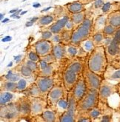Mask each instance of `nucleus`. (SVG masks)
Here are the masks:
<instances>
[{
	"label": "nucleus",
	"mask_w": 120,
	"mask_h": 122,
	"mask_svg": "<svg viewBox=\"0 0 120 122\" xmlns=\"http://www.w3.org/2000/svg\"><path fill=\"white\" fill-rule=\"evenodd\" d=\"M82 58L79 56L69 58L67 65L62 71L63 84L67 91L70 92L73 89L76 83L82 75L85 61Z\"/></svg>",
	"instance_id": "1"
},
{
	"label": "nucleus",
	"mask_w": 120,
	"mask_h": 122,
	"mask_svg": "<svg viewBox=\"0 0 120 122\" xmlns=\"http://www.w3.org/2000/svg\"><path fill=\"white\" fill-rule=\"evenodd\" d=\"M87 63L90 70L104 78V73L108 64L104 46L99 45L95 47L94 51L90 53Z\"/></svg>",
	"instance_id": "2"
},
{
	"label": "nucleus",
	"mask_w": 120,
	"mask_h": 122,
	"mask_svg": "<svg viewBox=\"0 0 120 122\" xmlns=\"http://www.w3.org/2000/svg\"><path fill=\"white\" fill-rule=\"evenodd\" d=\"M94 21L93 14L89 12L87 13L86 18L83 22L73 30L71 44L79 45L82 41L91 36V34H93Z\"/></svg>",
	"instance_id": "3"
},
{
	"label": "nucleus",
	"mask_w": 120,
	"mask_h": 122,
	"mask_svg": "<svg viewBox=\"0 0 120 122\" xmlns=\"http://www.w3.org/2000/svg\"><path fill=\"white\" fill-rule=\"evenodd\" d=\"M99 103V90L88 89L84 96L77 102V115H86L89 110L97 107Z\"/></svg>",
	"instance_id": "4"
},
{
	"label": "nucleus",
	"mask_w": 120,
	"mask_h": 122,
	"mask_svg": "<svg viewBox=\"0 0 120 122\" xmlns=\"http://www.w3.org/2000/svg\"><path fill=\"white\" fill-rule=\"evenodd\" d=\"M68 96V106L67 110L63 112L60 117L59 121L61 122H75L76 121L77 116V101L75 98L72 91L69 92Z\"/></svg>",
	"instance_id": "5"
},
{
	"label": "nucleus",
	"mask_w": 120,
	"mask_h": 122,
	"mask_svg": "<svg viewBox=\"0 0 120 122\" xmlns=\"http://www.w3.org/2000/svg\"><path fill=\"white\" fill-rule=\"evenodd\" d=\"M82 76H84V80H85L88 89L99 90L104 79L102 76L95 73L92 70H90V69L88 67L87 61H85V64H84Z\"/></svg>",
	"instance_id": "6"
},
{
	"label": "nucleus",
	"mask_w": 120,
	"mask_h": 122,
	"mask_svg": "<svg viewBox=\"0 0 120 122\" xmlns=\"http://www.w3.org/2000/svg\"><path fill=\"white\" fill-rule=\"evenodd\" d=\"M114 93H117V84H113L110 82V81L104 78L99 89V102L108 105L109 98Z\"/></svg>",
	"instance_id": "7"
},
{
	"label": "nucleus",
	"mask_w": 120,
	"mask_h": 122,
	"mask_svg": "<svg viewBox=\"0 0 120 122\" xmlns=\"http://www.w3.org/2000/svg\"><path fill=\"white\" fill-rule=\"evenodd\" d=\"M104 78L108 81H120V58L108 62L104 73Z\"/></svg>",
	"instance_id": "8"
},
{
	"label": "nucleus",
	"mask_w": 120,
	"mask_h": 122,
	"mask_svg": "<svg viewBox=\"0 0 120 122\" xmlns=\"http://www.w3.org/2000/svg\"><path fill=\"white\" fill-rule=\"evenodd\" d=\"M1 117L8 121H12L14 118H19L20 112L17 102H9L6 105L1 107V112H0Z\"/></svg>",
	"instance_id": "9"
},
{
	"label": "nucleus",
	"mask_w": 120,
	"mask_h": 122,
	"mask_svg": "<svg viewBox=\"0 0 120 122\" xmlns=\"http://www.w3.org/2000/svg\"><path fill=\"white\" fill-rule=\"evenodd\" d=\"M31 115L38 116L45 110L47 102L41 97H31Z\"/></svg>",
	"instance_id": "10"
},
{
	"label": "nucleus",
	"mask_w": 120,
	"mask_h": 122,
	"mask_svg": "<svg viewBox=\"0 0 120 122\" xmlns=\"http://www.w3.org/2000/svg\"><path fill=\"white\" fill-rule=\"evenodd\" d=\"M64 92V88L59 87V86H54L47 94V104L51 105V107L53 108H56L58 102L62 98H63Z\"/></svg>",
	"instance_id": "11"
},
{
	"label": "nucleus",
	"mask_w": 120,
	"mask_h": 122,
	"mask_svg": "<svg viewBox=\"0 0 120 122\" xmlns=\"http://www.w3.org/2000/svg\"><path fill=\"white\" fill-rule=\"evenodd\" d=\"M35 83L37 84L39 88L40 89L42 95L48 94L50 90L54 87V79L52 76L43 77V76H37L35 80Z\"/></svg>",
	"instance_id": "12"
},
{
	"label": "nucleus",
	"mask_w": 120,
	"mask_h": 122,
	"mask_svg": "<svg viewBox=\"0 0 120 122\" xmlns=\"http://www.w3.org/2000/svg\"><path fill=\"white\" fill-rule=\"evenodd\" d=\"M34 47L35 51L40 57H42L52 53L53 45L51 40L42 39V40L36 42V44L34 45Z\"/></svg>",
	"instance_id": "13"
},
{
	"label": "nucleus",
	"mask_w": 120,
	"mask_h": 122,
	"mask_svg": "<svg viewBox=\"0 0 120 122\" xmlns=\"http://www.w3.org/2000/svg\"><path fill=\"white\" fill-rule=\"evenodd\" d=\"M87 90H88V87L86 85L85 80H84V76L82 75L80 78H79V80L76 83L73 89L71 90L77 102L79 101V100L84 96V94H85L87 92Z\"/></svg>",
	"instance_id": "14"
},
{
	"label": "nucleus",
	"mask_w": 120,
	"mask_h": 122,
	"mask_svg": "<svg viewBox=\"0 0 120 122\" xmlns=\"http://www.w3.org/2000/svg\"><path fill=\"white\" fill-rule=\"evenodd\" d=\"M21 116L26 117L31 114V99L28 96H24L16 102Z\"/></svg>",
	"instance_id": "15"
},
{
	"label": "nucleus",
	"mask_w": 120,
	"mask_h": 122,
	"mask_svg": "<svg viewBox=\"0 0 120 122\" xmlns=\"http://www.w3.org/2000/svg\"><path fill=\"white\" fill-rule=\"evenodd\" d=\"M70 19V16H65L62 18L58 19L55 23L52 24L51 26L48 28V30H50L53 34H59L61 33L64 28L68 23V21Z\"/></svg>",
	"instance_id": "16"
},
{
	"label": "nucleus",
	"mask_w": 120,
	"mask_h": 122,
	"mask_svg": "<svg viewBox=\"0 0 120 122\" xmlns=\"http://www.w3.org/2000/svg\"><path fill=\"white\" fill-rule=\"evenodd\" d=\"M108 24L115 27L117 29L120 28V10H114L110 12L107 16Z\"/></svg>",
	"instance_id": "17"
},
{
	"label": "nucleus",
	"mask_w": 120,
	"mask_h": 122,
	"mask_svg": "<svg viewBox=\"0 0 120 122\" xmlns=\"http://www.w3.org/2000/svg\"><path fill=\"white\" fill-rule=\"evenodd\" d=\"M108 24L107 21V16L104 15L99 16L94 21V26H93V34L98 32V31H102L104 27Z\"/></svg>",
	"instance_id": "18"
},
{
	"label": "nucleus",
	"mask_w": 120,
	"mask_h": 122,
	"mask_svg": "<svg viewBox=\"0 0 120 122\" xmlns=\"http://www.w3.org/2000/svg\"><path fill=\"white\" fill-rule=\"evenodd\" d=\"M65 7L67 8L69 13H76L85 10L84 5L79 1H76L73 2L68 3L65 5Z\"/></svg>",
	"instance_id": "19"
},
{
	"label": "nucleus",
	"mask_w": 120,
	"mask_h": 122,
	"mask_svg": "<svg viewBox=\"0 0 120 122\" xmlns=\"http://www.w3.org/2000/svg\"><path fill=\"white\" fill-rule=\"evenodd\" d=\"M56 61H59L62 59L65 56V45L63 43H59V44H56L53 45V51Z\"/></svg>",
	"instance_id": "20"
},
{
	"label": "nucleus",
	"mask_w": 120,
	"mask_h": 122,
	"mask_svg": "<svg viewBox=\"0 0 120 122\" xmlns=\"http://www.w3.org/2000/svg\"><path fill=\"white\" fill-rule=\"evenodd\" d=\"M26 91L27 96L28 97H41L42 93L36 83L30 84L24 90Z\"/></svg>",
	"instance_id": "21"
},
{
	"label": "nucleus",
	"mask_w": 120,
	"mask_h": 122,
	"mask_svg": "<svg viewBox=\"0 0 120 122\" xmlns=\"http://www.w3.org/2000/svg\"><path fill=\"white\" fill-rule=\"evenodd\" d=\"M86 15H87V13H86L85 10L79 12V13L70 14V20H71L73 22V24L75 25V27L83 22L84 20L85 19V18H86Z\"/></svg>",
	"instance_id": "22"
},
{
	"label": "nucleus",
	"mask_w": 120,
	"mask_h": 122,
	"mask_svg": "<svg viewBox=\"0 0 120 122\" xmlns=\"http://www.w3.org/2000/svg\"><path fill=\"white\" fill-rule=\"evenodd\" d=\"M13 93L14 92H12L1 90V94H0V104H1V107L6 105L12 101L14 97Z\"/></svg>",
	"instance_id": "23"
},
{
	"label": "nucleus",
	"mask_w": 120,
	"mask_h": 122,
	"mask_svg": "<svg viewBox=\"0 0 120 122\" xmlns=\"http://www.w3.org/2000/svg\"><path fill=\"white\" fill-rule=\"evenodd\" d=\"M82 48L83 50H84L88 53H91L94 49L95 48V45H94V42L93 41V39H92V36L89 37L88 39H87L86 40H84L83 41H82L81 43H79V44Z\"/></svg>",
	"instance_id": "24"
},
{
	"label": "nucleus",
	"mask_w": 120,
	"mask_h": 122,
	"mask_svg": "<svg viewBox=\"0 0 120 122\" xmlns=\"http://www.w3.org/2000/svg\"><path fill=\"white\" fill-rule=\"evenodd\" d=\"M1 90L2 91H8L12 92H17V82L10 81H5L2 83Z\"/></svg>",
	"instance_id": "25"
},
{
	"label": "nucleus",
	"mask_w": 120,
	"mask_h": 122,
	"mask_svg": "<svg viewBox=\"0 0 120 122\" xmlns=\"http://www.w3.org/2000/svg\"><path fill=\"white\" fill-rule=\"evenodd\" d=\"M54 68L51 64H49L47 67L42 69H39L38 70V76H43V77H49L52 76L54 73Z\"/></svg>",
	"instance_id": "26"
},
{
	"label": "nucleus",
	"mask_w": 120,
	"mask_h": 122,
	"mask_svg": "<svg viewBox=\"0 0 120 122\" xmlns=\"http://www.w3.org/2000/svg\"><path fill=\"white\" fill-rule=\"evenodd\" d=\"M42 118L43 121L47 122H54L56 121V114L53 110H45L42 114Z\"/></svg>",
	"instance_id": "27"
},
{
	"label": "nucleus",
	"mask_w": 120,
	"mask_h": 122,
	"mask_svg": "<svg viewBox=\"0 0 120 122\" xmlns=\"http://www.w3.org/2000/svg\"><path fill=\"white\" fill-rule=\"evenodd\" d=\"M54 21V15L53 14H48L46 16H42L37 21V25L39 26H47Z\"/></svg>",
	"instance_id": "28"
},
{
	"label": "nucleus",
	"mask_w": 120,
	"mask_h": 122,
	"mask_svg": "<svg viewBox=\"0 0 120 122\" xmlns=\"http://www.w3.org/2000/svg\"><path fill=\"white\" fill-rule=\"evenodd\" d=\"M93 39V41L94 42L95 46H99V45H103V42L104 40V35L102 31H98L91 36Z\"/></svg>",
	"instance_id": "29"
},
{
	"label": "nucleus",
	"mask_w": 120,
	"mask_h": 122,
	"mask_svg": "<svg viewBox=\"0 0 120 122\" xmlns=\"http://www.w3.org/2000/svg\"><path fill=\"white\" fill-rule=\"evenodd\" d=\"M73 30H63L61 34V42L64 45L71 44V37H72Z\"/></svg>",
	"instance_id": "30"
},
{
	"label": "nucleus",
	"mask_w": 120,
	"mask_h": 122,
	"mask_svg": "<svg viewBox=\"0 0 120 122\" xmlns=\"http://www.w3.org/2000/svg\"><path fill=\"white\" fill-rule=\"evenodd\" d=\"M117 30H118L117 28H116L113 25H111L110 24H107L106 25H105V27H104L102 32H103V33L104 35V36L113 37L115 35Z\"/></svg>",
	"instance_id": "31"
},
{
	"label": "nucleus",
	"mask_w": 120,
	"mask_h": 122,
	"mask_svg": "<svg viewBox=\"0 0 120 122\" xmlns=\"http://www.w3.org/2000/svg\"><path fill=\"white\" fill-rule=\"evenodd\" d=\"M86 114L88 115V117L91 120L94 121V120H96L98 118H99L102 116V110L100 109H99L97 107H94V108L89 110Z\"/></svg>",
	"instance_id": "32"
},
{
	"label": "nucleus",
	"mask_w": 120,
	"mask_h": 122,
	"mask_svg": "<svg viewBox=\"0 0 120 122\" xmlns=\"http://www.w3.org/2000/svg\"><path fill=\"white\" fill-rule=\"evenodd\" d=\"M68 106V100H67L65 98H62L57 103L56 108L57 109V111H61V115L64 112Z\"/></svg>",
	"instance_id": "33"
},
{
	"label": "nucleus",
	"mask_w": 120,
	"mask_h": 122,
	"mask_svg": "<svg viewBox=\"0 0 120 122\" xmlns=\"http://www.w3.org/2000/svg\"><path fill=\"white\" fill-rule=\"evenodd\" d=\"M5 79L7 81H14V82H16L20 79V74L17 73H13L12 70H10L8 74L5 75Z\"/></svg>",
	"instance_id": "34"
},
{
	"label": "nucleus",
	"mask_w": 120,
	"mask_h": 122,
	"mask_svg": "<svg viewBox=\"0 0 120 122\" xmlns=\"http://www.w3.org/2000/svg\"><path fill=\"white\" fill-rule=\"evenodd\" d=\"M119 2H115V3H113V2H106L104 3V5L102 6V11L104 14H106V13H110V12H113L114 10L112 9V8L114 6H115L116 5H117Z\"/></svg>",
	"instance_id": "35"
},
{
	"label": "nucleus",
	"mask_w": 120,
	"mask_h": 122,
	"mask_svg": "<svg viewBox=\"0 0 120 122\" xmlns=\"http://www.w3.org/2000/svg\"><path fill=\"white\" fill-rule=\"evenodd\" d=\"M25 64L27 67H29L33 72V73H35V72H38V70H39V64H37L36 61L30 60L29 59L25 61Z\"/></svg>",
	"instance_id": "36"
},
{
	"label": "nucleus",
	"mask_w": 120,
	"mask_h": 122,
	"mask_svg": "<svg viewBox=\"0 0 120 122\" xmlns=\"http://www.w3.org/2000/svg\"><path fill=\"white\" fill-rule=\"evenodd\" d=\"M20 73H21V74L22 75V76L27 78V77L31 76L33 75V72L29 67H27L25 64H23L22 65V67H21V68H20Z\"/></svg>",
	"instance_id": "37"
},
{
	"label": "nucleus",
	"mask_w": 120,
	"mask_h": 122,
	"mask_svg": "<svg viewBox=\"0 0 120 122\" xmlns=\"http://www.w3.org/2000/svg\"><path fill=\"white\" fill-rule=\"evenodd\" d=\"M27 81L24 78H20L17 82V91L23 92L27 88Z\"/></svg>",
	"instance_id": "38"
},
{
	"label": "nucleus",
	"mask_w": 120,
	"mask_h": 122,
	"mask_svg": "<svg viewBox=\"0 0 120 122\" xmlns=\"http://www.w3.org/2000/svg\"><path fill=\"white\" fill-rule=\"evenodd\" d=\"M40 59H42V60H44V61H47L49 64L53 63V62H55L56 61V58H55V56H54L53 53H49L47 55H45L44 56H42V57H40Z\"/></svg>",
	"instance_id": "39"
},
{
	"label": "nucleus",
	"mask_w": 120,
	"mask_h": 122,
	"mask_svg": "<svg viewBox=\"0 0 120 122\" xmlns=\"http://www.w3.org/2000/svg\"><path fill=\"white\" fill-rule=\"evenodd\" d=\"M27 57H28L27 59H29L30 60H32V61H36V62L39 61V59H40V58H39L40 56L37 53L36 51H35V52H33L32 51H29V52L27 53Z\"/></svg>",
	"instance_id": "40"
},
{
	"label": "nucleus",
	"mask_w": 120,
	"mask_h": 122,
	"mask_svg": "<svg viewBox=\"0 0 120 122\" xmlns=\"http://www.w3.org/2000/svg\"><path fill=\"white\" fill-rule=\"evenodd\" d=\"M53 33L50 30H45L42 32V39H47V40H50L53 37Z\"/></svg>",
	"instance_id": "41"
},
{
	"label": "nucleus",
	"mask_w": 120,
	"mask_h": 122,
	"mask_svg": "<svg viewBox=\"0 0 120 122\" xmlns=\"http://www.w3.org/2000/svg\"><path fill=\"white\" fill-rule=\"evenodd\" d=\"M53 43H55V44H59V43L61 42V34H55L53 36V37L51 38V40Z\"/></svg>",
	"instance_id": "42"
},
{
	"label": "nucleus",
	"mask_w": 120,
	"mask_h": 122,
	"mask_svg": "<svg viewBox=\"0 0 120 122\" xmlns=\"http://www.w3.org/2000/svg\"><path fill=\"white\" fill-rule=\"evenodd\" d=\"M75 28V25H74V24H73V22L71 21V20H69L68 21V23L66 24V25H65V28H64V30L65 29V30H73V29Z\"/></svg>",
	"instance_id": "43"
},
{
	"label": "nucleus",
	"mask_w": 120,
	"mask_h": 122,
	"mask_svg": "<svg viewBox=\"0 0 120 122\" xmlns=\"http://www.w3.org/2000/svg\"><path fill=\"white\" fill-rule=\"evenodd\" d=\"M101 118H102L100 120H99V121H102V122H110V121H112V119H111L112 116H111V115H108V114L104 115V116H102Z\"/></svg>",
	"instance_id": "44"
},
{
	"label": "nucleus",
	"mask_w": 120,
	"mask_h": 122,
	"mask_svg": "<svg viewBox=\"0 0 120 122\" xmlns=\"http://www.w3.org/2000/svg\"><path fill=\"white\" fill-rule=\"evenodd\" d=\"M104 2L103 0H96L94 3V7L95 8L98 9V8H102V6L104 5Z\"/></svg>",
	"instance_id": "45"
},
{
	"label": "nucleus",
	"mask_w": 120,
	"mask_h": 122,
	"mask_svg": "<svg viewBox=\"0 0 120 122\" xmlns=\"http://www.w3.org/2000/svg\"><path fill=\"white\" fill-rule=\"evenodd\" d=\"M22 9H19V10H18L16 13H12L11 14V16H10V17L11 18H17V19H19V13H20V12H22Z\"/></svg>",
	"instance_id": "46"
},
{
	"label": "nucleus",
	"mask_w": 120,
	"mask_h": 122,
	"mask_svg": "<svg viewBox=\"0 0 120 122\" xmlns=\"http://www.w3.org/2000/svg\"><path fill=\"white\" fill-rule=\"evenodd\" d=\"M22 55H18L16 56H14V60H15L16 62H19L21 60H22Z\"/></svg>",
	"instance_id": "47"
},
{
	"label": "nucleus",
	"mask_w": 120,
	"mask_h": 122,
	"mask_svg": "<svg viewBox=\"0 0 120 122\" xmlns=\"http://www.w3.org/2000/svg\"><path fill=\"white\" fill-rule=\"evenodd\" d=\"M12 40V37L11 36H6L5 38H3L2 39V41L3 42H7V41H10Z\"/></svg>",
	"instance_id": "48"
},
{
	"label": "nucleus",
	"mask_w": 120,
	"mask_h": 122,
	"mask_svg": "<svg viewBox=\"0 0 120 122\" xmlns=\"http://www.w3.org/2000/svg\"><path fill=\"white\" fill-rule=\"evenodd\" d=\"M33 22H32V21L30 20V21H27V22H26V24H25V27H31V26H33Z\"/></svg>",
	"instance_id": "49"
},
{
	"label": "nucleus",
	"mask_w": 120,
	"mask_h": 122,
	"mask_svg": "<svg viewBox=\"0 0 120 122\" xmlns=\"http://www.w3.org/2000/svg\"><path fill=\"white\" fill-rule=\"evenodd\" d=\"M33 7L34 8H40V7H41V4H40V3H39V2L34 3V4L33 5Z\"/></svg>",
	"instance_id": "50"
},
{
	"label": "nucleus",
	"mask_w": 120,
	"mask_h": 122,
	"mask_svg": "<svg viewBox=\"0 0 120 122\" xmlns=\"http://www.w3.org/2000/svg\"><path fill=\"white\" fill-rule=\"evenodd\" d=\"M39 17H33V18H32V19H31V21H32V22H37V21L39 20Z\"/></svg>",
	"instance_id": "51"
},
{
	"label": "nucleus",
	"mask_w": 120,
	"mask_h": 122,
	"mask_svg": "<svg viewBox=\"0 0 120 122\" xmlns=\"http://www.w3.org/2000/svg\"><path fill=\"white\" fill-rule=\"evenodd\" d=\"M117 93L120 96V82L117 84Z\"/></svg>",
	"instance_id": "52"
},
{
	"label": "nucleus",
	"mask_w": 120,
	"mask_h": 122,
	"mask_svg": "<svg viewBox=\"0 0 120 122\" xmlns=\"http://www.w3.org/2000/svg\"><path fill=\"white\" fill-rule=\"evenodd\" d=\"M50 9H51V7H48V8H44L42 10H41V12L42 13H43V12H46V11H47L48 10H50Z\"/></svg>",
	"instance_id": "53"
},
{
	"label": "nucleus",
	"mask_w": 120,
	"mask_h": 122,
	"mask_svg": "<svg viewBox=\"0 0 120 122\" xmlns=\"http://www.w3.org/2000/svg\"><path fill=\"white\" fill-rule=\"evenodd\" d=\"M8 21H9V19H8V18H6V19H3V20L2 21V23H6V22H8Z\"/></svg>",
	"instance_id": "54"
},
{
	"label": "nucleus",
	"mask_w": 120,
	"mask_h": 122,
	"mask_svg": "<svg viewBox=\"0 0 120 122\" xmlns=\"http://www.w3.org/2000/svg\"><path fill=\"white\" fill-rule=\"evenodd\" d=\"M17 10H18V9H17V8H16V9H13V10H10V12H9V13L12 14V13H16Z\"/></svg>",
	"instance_id": "55"
},
{
	"label": "nucleus",
	"mask_w": 120,
	"mask_h": 122,
	"mask_svg": "<svg viewBox=\"0 0 120 122\" xmlns=\"http://www.w3.org/2000/svg\"><path fill=\"white\" fill-rule=\"evenodd\" d=\"M27 13V10H25V11H23V12H21L20 16H23L24 14H25V13Z\"/></svg>",
	"instance_id": "56"
},
{
	"label": "nucleus",
	"mask_w": 120,
	"mask_h": 122,
	"mask_svg": "<svg viewBox=\"0 0 120 122\" xmlns=\"http://www.w3.org/2000/svg\"><path fill=\"white\" fill-rule=\"evenodd\" d=\"M4 16H5V13H4V14H3V13H1V14H0V19H1L2 21V19H3Z\"/></svg>",
	"instance_id": "57"
},
{
	"label": "nucleus",
	"mask_w": 120,
	"mask_h": 122,
	"mask_svg": "<svg viewBox=\"0 0 120 122\" xmlns=\"http://www.w3.org/2000/svg\"><path fill=\"white\" fill-rule=\"evenodd\" d=\"M12 64H13V63H12V62H10V63L8 64V67H11V66H12Z\"/></svg>",
	"instance_id": "58"
},
{
	"label": "nucleus",
	"mask_w": 120,
	"mask_h": 122,
	"mask_svg": "<svg viewBox=\"0 0 120 122\" xmlns=\"http://www.w3.org/2000/svg\"><path fill=\"white\" fill-rule=\"evenodd\" d=\"M119 58H120V45H119Z\"/></svg>",
	"instance_id": "59"
},
{
	"label": "nucleus",
	"mask_w": 120,
	"mask_h": 122,
	"mask_svg": "<svg viewBox=\"0 0 120 122\" xmlns=\"http://www.w3.org/2000/svg\"><path fill=\"white\" fill-rule=\"evenodd\" d=\"M119 10H120V5H119Z\"/></svg>",
	"instance_id": "60"
},
{
	"label": "nucleus",
	"mask_w": 120,
	"mask_h": 122,
	"mask_svg": "<svg viewBox=\"0 0 120 122\" xmlns=\"http://www.w3.org/2000/svg\"><path fill=\"white\" fill-rule=\"evenodd\" d=\"M24 1H25V0H24Z\"/></svg>",
	"instance_id": "61"
}]
</instances>
